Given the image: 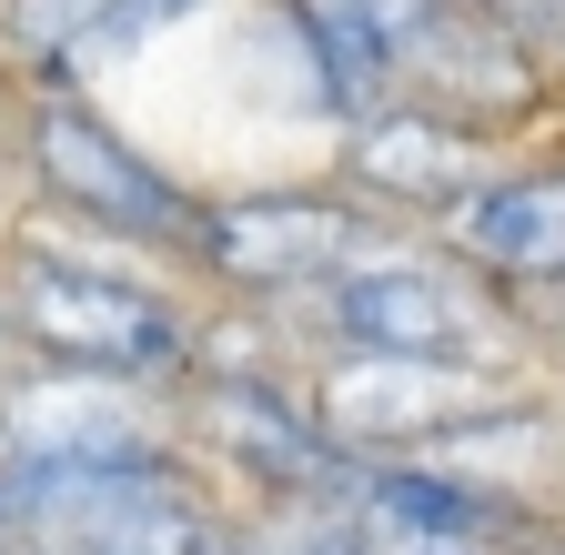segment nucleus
Instances as JSON below:
<instances>
[{"label":"nucleus","mask_w":565,"mask_h":555,"mask_svg":"<svg viewBox=\"0 0 565 555\" xmlns=\"http://www.w3.org/2000/svg\"><path fill=\"white\" fill-rule=\"evenodd\" d=\"M0 333L21 364H71V374H111L152 394H182L192 364L212 354L202 313L162 273L82 253V243H41V233L0 253Z\"/></svg>","instance_id":"1"},{"label":"nucleus","mask_w":565,"mask_h":555,"mask_svg":"<svg viewBox=\"0 0 565 555\" xmlns=\"http://www.w3.org/2000/svg\"><path fill=\"white\" fill-rule=\"evenodd\" d=\"M484 131L455 121V111H424V102H384L343 131V192L364 202V213H455V202L484 182Z\"/></svg>","instance_id":"9"},{"label":"nucleus","mask_w":565,"mask_h":555,"mask_svg":"<svg viewBox=\"0 0 565 555\" xmlns=\"http://www.w3.org/2000/svg\"><path fill=\"white\" fill-rule=\"evenodd\" d=\"M535 555H565V545H535Z\"/></svg>","instance_id":"15"},{"label":"nucleus","mask_w":565,"mask_h":555,"mask_svg":"<svg viewBox=\"0 0 565 555\" xmlns=\"http://www.w3.org/2000/svg\"><path fill=\"white\" fill-rule=\"evenodd\" d=\"M192 11L202 0H0V31H11V51L31 61L41 92H71V82L111 72L121 51H141L152 31H172Z\"/></svg>","instance_id":"11"},{"label":"nucleus","mask_w":565,"mask_h":555,"mask_svg":"<svg viewBox=\"0 0 565 555\" xmlns=\"http://www.w3.org/2000/svg\"><path fill=\"white\" fill-rule=\"evenodd\" d=\"M323 354H394V364H484L494 343V293L455 253H414L394 233L353 243L323 284L303 293Z\"/></svg>","instance_id":"3"},{"label":"nucleus","mask_w":565,"mask_h":555,"mask_svg":"<svg viewBox=\"0 0 565 555\" xmlns=\"http://www.w3.org/2000/svg\"><path fill=\"white\" fill-rule=\"evenodd\" d=\"M384 223L353 202L343 182L333 192H243V202H202V223H192V273L212 293H233V303H303L323 273L353 253V243H374Z\"/></svg>","instance_id":"5"},{"label":"nucleus","mask_w":565,"mask_h":555,"mask_svg":"<svg viewBox=\"0 0 565 555\" xmlns=\"http://www.w3.org/2000/svg\"><path fill=\"white\" fill-rule=\"evenodd\" d=\"M21 162H31L41 202H51L71 233L121 243L131 263H182V253H192L202 192H192L182 172H162V162L141 152L121 121H102L82 92H41V102H31Z\"/></svg>","instance_id":"2"},{"label":"nucleus","mask_w":565,"mask_h":555,"mask_svg":"<svg viewBox=\"0 0 565 555\" xmlns=\"http://www.w3.org/2000/svg\"><path fill=\"white\" fill-rule=\"evenodd\" d=\"M172 435H182V455L212 484H233V495H253V505H273V495H333V474H343V455L313 425L303 384H273L253 364H212V354L172 394Z\"/></svg>","instance_id":"4"},{"label":"nucleus","mask_w":565,"mask_h":555,"mask_svg":"<svg viewBox=\"0 0 565 555\" xmlns=\"http://www.w3.org/2000/svg\"><path fill=\"white\" fill-rule=\"evenodd\" d=\"M374 555H494V545H374Z\"/></svg>","instance_id":"13"},{"label":"nucleus","mask_w":565,"mask_h":555,"mask_svg":"<svg viewBox=\"0 0 565 555\" xmlns=\"http://www.w3.org/2000/svg\"><path fill=\"white\" fill-rule=\"evenodd\" d=\"M303 404L333 435V455H445L455 435L515 414L484 364H394V354H323Z\"/></svg>","instance_id":"6"},{"label":"nucleus","mask_w":565,"mask_h":555,"mask_svg":"<svg viewBox=\"0 0 565 555\" xmlns=\"http://www.w3.org/2000/svg\"><path fill=\"white\" fill-rule=\"evenodd\" d=\"M445 243L475 284H565V162L484 172L445 213Z\"/></svg>","instance_id":"10"},{"label":"nucleus","mask_w":565,"mask_h":555,"mask_svg":"<svg viewBox=\"0 0 565 555\" xmlns=\"http://www.w3.org/2000/svg\"><path fill=\"white\" fill-rule=\"evenodd\" d=\"M333 505L374 545H494L505 555L525 535V505L475 484V474H455L445 455H343Z\"/></svg>","instance_id":"8"},{"label":"nucleus","mask_w":565,"mask_h":555,"mask_svg":"<svg viewBox=\"0 0 565 555\" xmlns=\"http://www.w3.org/2000/svg\"><path fill=\"white\" fill-rule=\"evenodd\" d=\"M0 374H11V333H0Z\"/></svg>","instance_id":"14"},{"label":"nucleus","mask_w":565,"mask_h":555,"mask_svg":"<svg viewBox=\"0 0 565 555\" xmlns=\"http://www.w3.org/2000/svg\"><path fill=\"white\" fill-rule=\"evenodd\" d=\"M233 555H374V535L333 495H273L233 515Z\"/></svg>","instance_id":"12"},{"label":"nucleus","mask_w":565,"mask_h":555,"mask_svg":"<svg viewBox=\"0 0 565 555\" xmlns=\"http://www.w3.org/2000/svg\"><path fill=\"white\" fill-rule=\"evenodd\" d=\"M141 455H182L172 404L152 384H111L71 364L0 374V465H141Z\"/></svg>","instance_id":"7"}]
</instances>
